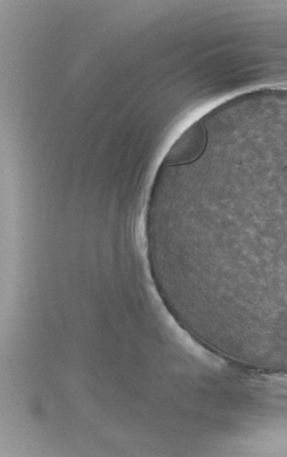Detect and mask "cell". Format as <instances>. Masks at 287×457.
Returning a JSON list of instances; mask_svg holds the SVG:
<instances>
[]
</instances>
